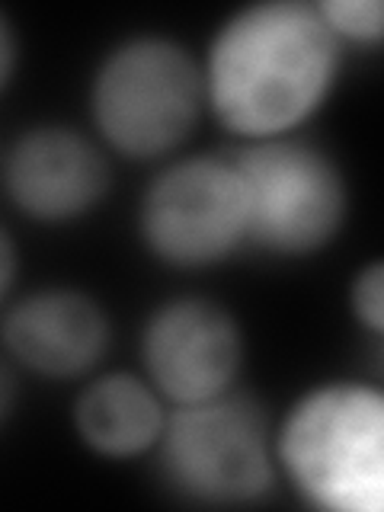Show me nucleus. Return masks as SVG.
Listing matches in <instances>:
<instances>
[{"label":"nucleus","instance_id":"7","mask_svg":"<svg viewBox=\"0 0 384 512\" xmlns=\"http://www.w3.org/2000/svg\"><path fill=\"white\" fill-rule=\"evenodd\" d=\"M148 378L173 404L231 391L244 362V336L228 308L212 298H173L148 317L141 333Z\"/></svg>","mask_w":384,"mask_h":512},{"label":"nucleus","instance_id":"1","mask_svg":"<svg viewBox=\"0 0 384 512\" xmlns=\"http://www.w3.org/2000/svg\"><path fill=\"white\" fill-rule=\"evenodd\" d=\"M340 39L308 0H260L224 23L202 71L205 100L237 135L282 138L330 93Z\"/></svg>","mask_w":384,"mask_h":512},{"label":"nucleus","instance_id":"5","mask_svg":"<svg viewBox=\"0 0 384 512\" xmlns=\"http://www.w3.org/2000/svg\"><path fill=\"white\" fill-rule=\"evenodd\" d=\"M247 196V240L279 256L327 247L346 218V180L304 141L263 138L231 160Z\"/></svg>","mask_w":384,"mask_h":512},{"label":"nucleus","instance_id":"14","mask_svg":"<svg viewBox=\"0 0 384 512\" xmlns=\"http://www.w3.org/2000/svg\"><path fill=\"white\" fill-rule=\"evenodd\" d=\"M13 276H16V247H13L10 234L0 228V298L7 295Z\"/></svg>","mask_w":384,"mask_h":512},{"label":"nucleus","instance_id":"11","mask_svg":"<svg viewBox=\"0 0 384 512\" xmlns=\"http://www.w3.org/2000/svg\"><path fill=\"white\" fill-rule=\"evenodd\" d=\"M324 23L333 36L356 39V42H378L381 39V0H320L317 4Z\"/></svg>","mask_w":384,"mask_h":512},{"label":"nucleus","instance_id":"12","mask_svg":"<svg viewBox=\"0 0 384 512\" xmlns=\"http://www.w3.org/2000/svg\"><path fill=\"white\" fill-rule=\"evenodd\" d=\"M352 308L375 336L384 330V266L378 260L368 263L352 282Z\"/></svg>","mask_w":384,"mask_h":512},{"label":"nucleus","instance_id":"9","mask_svg":"<svg viewBox=\"0 0 384 512\" xmlns=\"http://www.w3.org/2000/svg\"><path fill=\"white\" fill-rule=\"evenodd\" d=\"M4 346L45 378L84 375L109 346V317L77 288H42L16 301L4 317Z\"/></svg>","mask_w":384,"mask_h":512},{"label":"nucleus","instance_id":"4","mask_svg":"<svg viewBox=\"0 0 384 512\" xmlns=\"http://www.w3.org/2000/svg\"><path fill=\"white\" fill-rule=\"evenodd\" d=\"M157 445L167 484L199 503H253L276 480L266 413L234 391L176 404Z\"/></svg>","mask_w":384,"mask_h":512},{"label":"nucleus","instance_id":"13","mask_svg":"<svg viewBox=\"0 0 384 512\" xmlns=\"http://www.w3.org/2000/svg\"><path fill=\"white\" fill-rule=\"evenodd\" d=\"M13 68H16V32L7 16L0 13V90L13 77Z\"/></svg>","mask_w":384,"mask_h":512},{"label":"nucleus","instance_id":"8","mask_svg":"<svg viewBox=\"0 0 384 512\" xmlns=\"http://www.w3.org/2000/svg\"><path fill=\"white\" fill-rule=\"evenodd\" d=\"M10 199L39 221H71L100 202L109 167L100 148L68 125H36L7 154Z\"/></svg>","mask_w":384,"mask_h":512},{"label":"nucleus","instance_id":"3","mask_svg":"<svg viewBox=\"0 0 384 512\" xmlns=\"http://www.w3.org/2000/svg\"><path fill=\"white\" fill-rule=\"evenodd\" d=\"M202 103V68L180 42L164 36L119 42L90 84L96 128L128 157L173 151L192 132Z\"/></svg>","mask_w":384,"mask_h":512},{"label":"nucleus","instance_id":"15","mask_svg":"<svg viewBox=\"0 0 384 512\" xmlns=\"http://www.w3.org/2000/svg\"><path fill=\"white\" fill-rule=\"evenodd\" d=\"M16 404V378L10 375L7 365H0V423L13 413Z\"/></svg>","mask_w":384,"mask_h":512},{"label":"nucleus","instance_id":"10","mask_svg":"<svg viewBox=\"0 0 384 512\" xmlns=\"http://www.w3.org/2000/svg\"><path fill=\"white\" fill-rule=\"evenodd\" d=\"M167 413L148 381L109 372L80 391L74 426L96 455L132 458L157 445Z\"/></svg>","mask_w":384,"mask_h":512},{"label":"nucleus","instance_id":"6","mask_svg":"<svg viewBox=\"0 0 384 512\" xmlns=\"http://www.w3.org/2000/svg\"><path fill=\"white\" fill-rule=\"evenodd\" d=\"M138 228L170 266L202 269L247 240V196L231 160L186 157L170 164L141 199Z\"/></svg>","mask_w":384,"mask_h":512},{"label":"nucleus","instance_id":"2","mask_svg":"<svg viewBox=\"0 0 384 512\" xmlns=\"http://www.w3.org/2000/svg\"><path fill=\"white\" fill-rule=\"evenodd\" d=\"M279 461L304 500L330 512H378L384 503V400L375 388L333 381L288 410Z\"/></svg>","mask_w":384,"mask_h":512}]
</instances>
